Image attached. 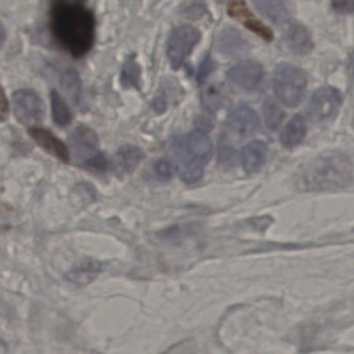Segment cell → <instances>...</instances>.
Here are the masks:
<instances>
[{"label":"cell","mask_w":354,"mask_h":354,"mask_svg":"<svg viewBox=\"0 0 354 354\" xmlns=\"http://www.w3.org/2000/svg\"><path fill=\"white\" fill-rule=\"evenodd\" d=\"M49 28L54 41L75 58L86 55L95 43V15L81 1L53 2L49 12Z\"/></svg>","instance_id":"cell-1"},{"label":"cell","mask_w":354,"mask_h":354,"mask_svg":"<svg viewBox=\"0 0 354 354\" xmlns=\"http://www.w3.org/2000/svg\"><path fill=\"white\" fill-rule=\"evenodd\" d=\"M354 183V156L345 152L324 154L312 160L303 172L307 191L343 188Z\"/></svg>","instance_id":"cell-2"},{"label":"cell","mask_w":354,"mask_h":354,"mask_svg":"<svg viewBox=\"0 0 354 354\" xmlns=\"http://www.w3.org/2000/svg\"><path fill=\"white\" fill-rule=\"evenodd\" d=\"M177 172L187 184L197 183L203 177L212 156L209 137L202 131L195 130L189 134L177 136L172 141Z\"/></svg>","instance_id":"cell-3"},{"label":"cell","mask_w":354,"mask_h":354,"mask_svg":"<svg viewBox=\"0 0 354 354\" xmlns=\"http://www.w3.org/2000/svg\"><path fill=\"white\" fill-rule=\"evenodd\" d=\"M274 93L278 99L288 107L299 105L307 89V75L293 64H279L274 73Z\"/></svg>","instance_id":"cell-4"},{"label":"cell","mask_w":354,"mask_h":354,"mask_svg":"<svg viewBox=\"0 0 354 354\" xmlns=\"http://www.w3.org/2000/svg\"><path fill=\"white\" fill-rule=\"evenodd\" d=\"M12 108L19 123L29 127H37L45 116V105L37 91L32 89H18L12 94Z\"/></svg>","instance_id":"cell-5"},{"label":"cell","mask_w":354,"mask_h":354,"mask_svg":"<svg viewBox=\"0 0 354 354\" xmlns=\"http://www.w3.org/2000/svg\"><path fill=\"white\" fill-rule=\"evenodd\" d=\"M201 33L195 27L183 25L172 31L168 39L167 55L172 68H180L195 46L199 43Z\"/></svg>","instance_id":"cell-6"},{"label":"cell","mask_w":354,"mask_h":354,"mask_svg":"<svg viewBox=\"0 0 354 354\" xmlns=\"http://www.w3.org/2000/svg\"><path fill=\"white\" fill-rule=\"evenodd\" d=\"M342 101V95L338 89L322 87L312 96L309 104L310 116L314 122H326L336 116Z\"/></svg>","instance_id":"cell-7"},{"label":"cell","mask_w":354,"mask_h":354,"mask_svg":"<svg viewBox=\"0 0 354 354\" xmlns=\"http://www.w3.org/2000/svg\"><path fill=\"white\" fill-rule=\"evenodd\" d=\"M70 145L75 158L82 162L83 166L100 154L99 137L97 133L84 125L77 127L73 131L70 137Z\"/></svg>","instance_id":"cell-8"},{"label":"cell","mask_w":354,"mask_h":354,"mask_svg":"<svg viewBox=\"0 0 354 354\" xmlns=\"http://www.w3.org/2000/svg\"><path fill=\"white\" fill-rule=\"evenodd\" d=\"M227 76L239 89L254 91L261 85L264 71L259 62L245 60L232 67L227 73Z\"/></svg>","instance_id":"cell-9"},{"label":"cell","mask_w":354,"mask_h":354,"mask_svg":"<svg viewBox=\"0 0 354 354\" xmlns=\"http://www.w3.org/2000/svg\"><path fill=\"white\" fill-rule=\"evenodd\" d=\"M28 133L35 143L39 147H41L44 151L51 154L52 156L57 158L60 161L64 162V163L70 162V149L52 131L37 126L29 129Z\"/></svg>","instance_id":"cell-10"},{"label":"cell","mask_w":354,"mask_h":354,"mask_svg":"<svg viewBox=\"0 0 354 354\" xmlns=\"http://www.w3.org/2000/svg\"><path fill=\"white\" fill-rule=\"evenodd\" d=\"M227 124L235 134L248 137L257 132L260 127V120L257 112L251 107L239 106L229 114Z\"/></svg>","instance_id":"cell-11"},{"label":"cell","mask_w":354,"mask_h":354,"mask_svg":"<svg viewBox=\"0 0 354 354\" xmlns=\"http://www.w3.org/2000/svg\"><path fill=\"white\" fill-rule=\"evenodd\" d=\"M283 37L289 49L295 53L305 55L313 49V39L309 30L297 21H287L285 23Z\"/></svg>","instance_id":"cell-12"},{"label":"cell","mask_w":354,"mask_h":354,"mask_svg":"<svg viewBox=\"0 0 354 354\" xmlns=\"http://www.w3.org/2000/svg\"><path fill=\"white\" fill-rule=\"evenodd\" d=\"M228 14L233 18L239 19L243 25L250 30L255 33L256 35L261 37L266 41H272V33L268 27H266L263 23L260 22L253 14L250 8L245 6V2H232L229 4Z\"/></svg>","instance_id":"cell-13"},{"label":"cell","mask_w":354,"mask_h":354,"mask_svg":"<svg viewBox=\"0 0 354 354\" xmlns=\"http://www.w3.org/2000/svg\"><path fill=\"white\" fill-rule=\"evenodd\" d=\"M140 148L135 145H124L118 150L114 156L113 166L118 175H129L134 172L145 158Z\"/></svg>","instance_id":"cell-14"},{"label":"cell","mask_w":354,"mask_h":354,"mask_svg":"<svg viewBox=\"0 0 354 354\" xmlns=\"http://www.w3.org/2000/svg\"><path fill=\"white\" fill-rule=\"evenodd\" d=\"M266 156H268V147L266 143L259 141H252L241 150V166L247 172H255L263 166Z\"/></svg>","instance_id":"cell-15"},{"label":"cell","mask_w":354,"mask_h":354,"mask_svg":"<svg viewBox=\"0 0 354 354\" xmlns=\"http://www.w3.org/2000/svg\"><path fill=\"white\" fill-rule=\"evenodd\" d=\"M102 264L95 260L86 259L66 274L64 278L71 284L83 287L89 284L101 272Z\"/></svg>","instance_id":"cell-16"},{"label":"cell","mask_w":354,"mask_h":354,"mask_svg":"<svg viewBox=\"0 0 354 354\" xmlns=\"http://www.w3.org/2000/svg\"><path fill=\"white\" fill-rule=\"evenodd\" d=\"M307 133V125L301 116H295L287 123L281 132V143L287 149L297 147L305 139Z\"/></svg>","instance_id":"cell-17"},{"label":"cell","mask_w":354,"mask_h":354,"mask_svg":"<svg viewBox=\"0 0 354 354\" xmlns=\"http://www.w3.org/2000/svg\"><path fill=\"white\" fill-rule=\"evenodd\" d=\"M218 47L226 55L235 56L243 54L247 50V44L236 29L226 28L221 33Z\"/></svg>","instance_id":"cell-18"},{"label":"cell","mask_w":354,"mask_h":354,"mask_svg":"<svg viewBox=\"0 0 354 354\" xmlns=\"http://www.w3.org/2000/svg\"><path fill=\"white\" fill-rule=\"evenodd\" d=\"M254 6L262 15L276 24L286 23L289 10L287 4L283 1H254Z\"/></svg>","instance_id":"cell-19"},{"label":"cell","mask_w":354,"mask_h":354,"mask_svg":"<svg viewBox=\"0 0 354 354\" xmlns=\"http://www.w3.org/2000/svg\"><path fill=\"white\" fill-rule=\"evenodd\" d=\"M51 99L52 118L59 127H66L72 123L73 116L68 104L58 91H52L50 94Z\"/></svg>","instance_id":"cell-20"},{"label":"cell","mask_w":354,"mask_h":354,"mask_svg":"<svg viewBox=\"0 0 354 354\" xmlns=\"http://www.w3.org/2000/svg\"><path fill=\"white\" fill-rule=\"evenodd\" d=\"M62 89L75 103H78L82 96V82L78 73L74 70H68L62 74Z\"/></svg>","instance_id":"cell-21"},{"label":"cell","mask_w":354,"mask_h":354,"mask_svg":"<svg viewBox=\"0 0 354 354\" xmlns=\"http://www.w3.org/2000/svg\"><path fill=\"white\" fill-rule=\"evenodd\" d=\"M141 69L133 56L127 60L122 71L120 81L124 87H138L140 83Z\"/></svg>","instance_id":"cell-22"},{"label":"cell","mask_w":354,"mask_h":354,"mask_svg":"<svg viewBox=\"0 0 354 354\" xmlns=\"http://www.w3.org/2000/svg\"><path fill=\"white\" fill-rule=\"evenodd\" d=\"M263 114L266 126L270 130H277L284 118V112L279 107L278 104L274 103L272 100H266L264 103Z\"/></svg>","instance_id":"cell-23"},{"label":"cell","mask_w":354,"mask_h":354,"mask_svg":"<svg viewBox=\"0 0 354 354\" xmlns=\"http://www.w3.org/2000/svg\"><path fill=\"white\" fill-rule=\"evenodd\" d=\"M172 164L167 159H160L155 164V174L161 181H168L172 177Z\"/></svg>","instance_id":"cell-24"},{"label":"cell","mask_w":354,"mask_h":354,"mask_svg":"<svg viewBox=\"0 0 354 354\" xmlns=\"http://www.w3.org/2000/svg\"><path fill=\"white\" fill-rule=\"evenodd\" d=\"M234 158V149L230 143H227L226 139H221L220 141V159L224 163H229Z\"/></svg>","instance_id":"cell-25"},{"label":"cell","mask_w":354,"mask_h":354,"mask_svg":"<svg viewBox=\"0 0 354 354\" xmlns=\"http://www.w3.org/2000/svg\"><path fill=\"white\" fill-rule=\"evenodd\" d=\"M10 112V104L3 87L0 85V123L6 122Z\"/></svg>","instance_id":"cell-26"},{"label":"cell","mask_w":354,"mask_h":354,"mask_svg":"<svg viewBox=\"0 0 354 354\" xmlns=\"http://www.w3.org/2000/svg\"><path fill=\"white\" fill-rule=\"evenodd\" d=\"M212 70V62L209 57H205L202 62L201 66H200L199 73H198V79L199 81L204 80L206 77L209 75V73Z\"/></svg>","instance_id":"cell-27"},{"label":"cell","mask_w":354,"mask_h":354,"mask_svg":"<svg viewBox=\"0 0 354 354\" xmlns=\"http://www.w3.org/2000/svg\"><path fill=\"white\" fill-rule=\"evenodd\" d=\"M332 6L337 12H351L354 10V1L333 2Z\"/></svg>","instance_id":"cell-28"},{"label":"cell","mask_w":354,"mask_h":354,"mask_svg":"<svg viewBox=\"0 0 354 354\" xmlns=\"http://www.w3.org/2000/svg\"><path fill=\"white\" fill-rule=\"evenodd\" d=\"M6 30L4 25L0 22V48L3 46L4 42H6Z\"/></svg>","instance_id":"cell-29"}]
</instances>
